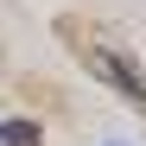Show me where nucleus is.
<instances>
[{
	"mask_svg": "<svg viewBox=\"0 0 146 146\" xmlns=\"http://www.w3.org/2000/svg\"><path fill=\"white\" fill-rule=\"evenodd\" d=\"M0 146H44V127H38V121H0Z\"/></svg>",
	"mask_w": 146,
	"mask_h": 146,
	"instance_id": "2",
	"label": "nucleus"
},
{
	"mask_svg": "<svg viewBox=\"0 0 146 146\" xmlns=\"http://www.w3.org/2000/svg\"><path fill=\"white\" fill-rule=\"evenodd\" d=\"M76 51H83V64H89L95 76H102V83H108V89L121 95V102H133V108L146 114V76H140V70H133L127 57L114 51V44H102V38H83Z\"/></svg>",
	"mask_w": 146,
	"mask_h": 146,
	"instance_id": "1",
	"label": "nucleus"
}]
</instances>
